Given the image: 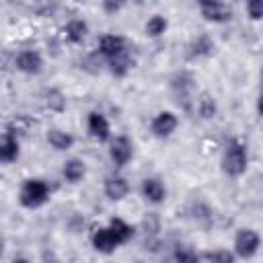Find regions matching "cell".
<instances>
[{"label": "cell", "mask_w": 263, "mask_h": 263, "mask_svg": "<svg viewBox=\"0 0 263 263\" xmlns=\"http://www.w3.org/2000/svg\"><path fill=\"white\" fill-rule=\"evenodd\" d=\"M247 162H249L247 148L238 140H230L228 146H226V150H224V156H222V168H224V173L230 175V177H238V175L245 173Z\"/></svg>", "instance_id": "cell-1"}, {"label": "cell", "mask_w": 263, "mask_h": 263, "mask_svg": "<svg viewBox=\"0 0 263 263\" xmlns=\"http://www.w3.org/2000/svg\"><path fill=\"white\" fill-rule=\"evenodd\" d=\"M18 197H21V203L25 205V208H39V205H43L45 201H47V197H49V187H47V183L45 181H41V179H27L25 183H23V187H21V193H18Z\"/></svg>", "instance_id": "cell-2"}, {"label": "cell", "mask_w": 263, "mask_h": 263, "mask_svg": "<svg viewBox=\"0 0 263 263\" xmlns=\"http://www.w3.org/2000/svg\"><path fill=\"white\" fill-rule=\"evenodd\" d=\"M259 245H261L259 234H257L255 230H251V228L238 230V234H236V238H234V251H236V255H240L242 259L253 257V255L259 251Z\"/></svg>", "instance_id": "cell-3"}, {"label": "cell", "mask_w": 263, "mask_h": 263, "mask_svg": "<svg viewBox=\"0 0 263 263\" xmlns=\"http://www.w3.org/2000/svg\"><path fill=\"white\" fill-rule=\"evenodd\" d=\"M119 238L113 234V230L109 226L105 228H97L92 232V247L99 251V253H113L117 247H119Z\"/></svg>", "instance_id": "cell-4"}, {"label": "cell", "mask_w": 263, "mask_h": 263, "mask_svg": "<svg viewBox=\"0 0 263 263\" xmlns=\"http://www.w3.org/2000/svg\"><path fill=\"white\" fill-rule=\"evenodd\" d=\"M16 68L25 74H39L43 68V58L35 49H25L16 55Z\"/></svg>", "instance_id": "cell-5"}, {"label": "cell", "mask_w": 263, "mask_h": 263, "mask_svg": "<svg viewBox=\"0 0 263 263\" xmlns=\"http://www.w3.org/2000/svg\"><path fill=\"white\" fill-rule=\"evenodd\" d=\"M109 154H111V160L117 164V166H123L129 162L132 154H134V146L132 142L125 138V136H119L111 142V148H109Z\"/></svg>", "instance_id": "cell-6"}, {"label": "cell", "mask_w": 263, "mask_h": 263, "mask_svg": "<svg viewBox=\"0 0 263 263\" xmlns=\"http://www.w3.org/2000/svg\"><path fill=\"white\" fill-rule=\"evenodd\" d=\"M199 10L208 21H214V23H224V21H228L232 16V8H228L224 2H214V0L201 2Z\"/></svg>", "instance_id": "cell-7"}, {"label": "cell", "mask_w": 263, "mask_h": 263, "mask_svg": "<svg viewBox=\"0 0 263 263\" xmlns=\"http://www.w3.org/2000/svg\"><path fill=\"white\" fill-rule=\"evenodd\" d=\"M152 134L156 136V138H168L175 129H177V117H175V113H171V111H160L154 119H152Z\"/></svg>", "instance_id": "cell-8"}, {"label": "cell", "mask_w": 263, "mask_h": 263, "mask_svg": "<svg viewBox=\"0 0 263 263\" xmlns=\"http://www.w3.org/2000/svg\"><path fill=\"white\" fill-rule=\"evenodd\" d=\"M123 51H127L123 37H119V35H103L101 37V41H99V53L103 58L111 60V58H115V55H119Z\"/></svg>", "instance_id": "cell-9"}, {"label": "cell", "mask_w": 263, "mask_h": 263, "mask_svg": "<svg viewBox=\"0 0 263 263\" xmlns=\"http://www.w3.org/2000/svg\"><path fill=\"white\" fill-rule=\"evenodd\" d=\"M127 191H129V185H127V181L123 177H119V175L107 177V181H105V195L109 199L119 201V199H123L127 195Z\"/></svg>", "instance_id": "cell-10"}, {"label": "cell", "mask_w": 263, "mask_h": 263, "mask_svg": "<svg viewBox=\"0 0 263 263\" xmlns=\"http://www.w3.org/2000/svg\"><path fill=\"white\" fill-rule=\"evenodd\" d=\"M88 134L99 142H105L109 138V121L97 111L88 115Z\"/></svg>", "instance_id": "cell-11"}, {"label": "cell", "mask_w": 263, "mask_h": 263, "mask_svg": "<svg viewBox=\"0 0 263 263\" xmlns=\"http://www.w3.org/2000/svg\"><path fill=\"white\" fill-rule=\"evenodd\" d=\"M142 193H144V197L148 199V201H152V203H160L164 197H166V189H164V185L158 181V179H144V183H142Z\"/></svg>", "instance_id": "cell-12"}, {"label": "cell", "mask_w": 263, "mask_h": 263, "mask_svg": "<svg viewBox=\"0 0 263 263\" xmlns=\"http://www.w3.org/2000/svg\"><path fill=\"white\" fill-rule=\"evenodd\" d=\"M18 158V142L12 134L0 138V162H12Z\"/></svg>", "instance_id": "cell-13"}, {"label": "cell", "mask_w": 263, "mask_h": 263, "mask_svg": "<svg viewBox=\"0 0 263 263\" xmlns=\"http://www.w3.org/2000/svg\"><path fill=\"white\" fill-rule=\"evenodd\" d=\"M64 33H66V39H68V41L80 43V41L86 37V33H88V25H86L84 21H80V18H74V21H70V23L66 25Z\"/></svg>", "instance_id": "cell-14"}, {"label": "cell", "mask_w": 263, "mask_h": 263, "mask_svg": "<svg viewBox=\"0 0 263 263\" xmlns=\"http://www.w3.org/2000/svg\"><path fill=\"white\" fill-rule=\"evenodd\" d=\"M212 51H214V41L208 35L195 37L189 45V55L191 58H203V55H210Z\"/></svg>", "instance_id": "cell-15"}, {"label": "cell", "mask_w": 263, "mask_h": 263, "mask_svg": "<svg viewBox=\"0 0 263 263\" xmlns=\"http://www.w3.org/2000/svg\"><path fill=\"white\" fill-rule=\"evenodd\" d=\"M47 142H49V146L55 148V150H68V148H72L74 138H72L70 134H66V132H62V129H58V127H53V129L47 132Z\"/></svg>", "instance_id": "cell-16"}, {"label": "cell", "mask_w": 263, "mask_h": 263, "mask_svg": "<svg viewBox=\"0 0 263 263\" xmlns=\"http://www.w3.org/2000/svg\"><path fill=\"white\" fill-rule=\"evenodd\" d=\"M84 175H86V166H84L82 160H78V158H70V160H66V164H64V177H66L70 183H78V181H82Z\"/></svg>", "instance_id": "cell-17"}, {"label": "cell", "mask_w": 263, "mask_h": 263, "mask_svg": "<svg viewBox=\"0 0 263 263\" xmlns=\"http://www.w3.org/2000/svg\"><path fill=\"white\" fill-rule=\"evenodd\" d=\"M132 66H134V60L127 55V51H123V53H119V55L109 60V70L115 76H125L132 70Z\"/></svg>", "instance_id": "cell-18"}, {"label": "cell", "mask_w": 263, "mask_h": 263, "mask_svg": "<svg viewBox=\"0 0 263 263\" xmlns=\"http://www.w3.org/2000/svg\"><path fill=\"white\" fill-rule=\"evenodd\" d=\"M109 228L113 230V234L119 238V242L123 245V242H127L129 238H132V234H134V228L125 222V220H121V218H113L111 222H109Z\"/></svg>", "instance_id": "cell-19"}, {"label": "cell", "mask_w": 263, "mask_h": 263, "mask_svg": "<svg viewBox=\"0 0 263 263\" xmlns=\"http://www.w3.org/2000/svg\"><path fill=\"white\" fill-rule=\"evenodd\" d=\"M166 27H168L166 18L160 16V14H154V16L146 23V35H150V37H160V35H164Z\"/></svg>", "instance_id": "cell-20"}, {"label": "cell", "mask_w": 263, "mask_h": 263, "mask_svg": "<svg viewBox=\"0 0 263 263\" xmlns=\"http://www.w3.org/2000/svg\"><path fill=\"white\" fill-rule=\"evenodd\" d=\"M197 111H199V115H201L203 119L214 117V115H216V101H214L208 92L201 95V99L197 101Z\"/></svg>", "instance_id": "cell-21"}, {"label": "cell", "mask_w": 263, "mask_h": 263, "mask_svg": "<svg viewBox=\"0 0 263 263\" xmlns=\"http://www.w3.org/2000/svg\"><path fill=\"white\" fill-rule=\"evenodd\" d=\"M191 82H193V78H191L189 74H179L177 78H173V88H175V92H177L179 97H183V99H185V97H187V92H189V90H191V86H193Z\"/></svg>", "instance_id": "cell-22"}, {"label": "cell", "mask_w": 263, "mask_h": 263, "mask_svg": "<svg viewBox=\"0 0 263 263\" xmlns=\"http://www.w3.org/2000/svg\"><path fill=\"white\" fill-rule=\"evenodd\" d=\"M45 105H47L51 111H64L66 99H64V95H62L58 88H51V90L45 95Z\"/></svg>", "instance_id": "cell-23"}, {"label": "cell", "mask_w": 263, "mask_h": 263, "mask_svg": "<svg viewBox=\"0 0 263 263\" xmlns=\"http://www.w3.org/2000/svg\"><path fill=\"white\" fill-rule=\"evenodd\" d=\"M208 261H210V263H234V255H232L230 251L220 249V251L208 253Z\"/></svg>", "instance_id": "cell-24"}, {"label": "cell", "mask_w": 263, "mask_h": 263, "mask_svg": "<svg viewBox=\"0 0 263 263\" xmlns=\"http://www.w3.org/2000/svg\"><path fill=\"white\" fill-rule=\"evenodd\" d=\"M175 263H199V257L189 249H179L175 253Z\"/></svg>", "instance_id": "cell-25"}, {"label": "cell", "mask_w": 263, "mask_h": 263, "mask_svg": "<svg viewBox=\"0 0 263 263\" xmlns=\"http://www.w3.org/2000/svg\"><path fill=\"white\" fill-rule=\"evenodd\" d=\"M247 12H249V16H251L253 21H259V18L263 16V2H261V0L249 2V4H247Z\"/></svg>", "instance_id": "cell-26"}, {"label": "cell", "mask_w": 263, "mask_h": 263, "mask_svg": "<svg viewBox=\"0 0 263 263\" xmlns=\"http://www.w3.org/2000/svg\"><path fill=\"white\" fill-rule=\"evenodd\" d=\"M103 8L107 12H117L121 8V2H103Z\"/></svg>", "instance_id": "cell-27"}, {"label": "cell", "mask_w": 263, "mask_h": 263, "mask_svg": "<svg viewBox=\"0 0 263 263\" xmlns=\"http://www.w3.org/2000/svg\"><path fill=\"white\" fill-rule=\"evenodd\" d=\"M12 263H29L27 259H16V261H12Z\"/></svg>", "instance_id": "cell-28"}]
</instances>
